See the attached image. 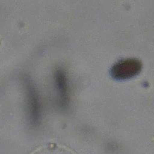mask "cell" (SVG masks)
<instances>
[{
	"instance_id": "obj_1",
	"label": "cell",
	"mask_w": 154,
	"mask_h": 154,
	"mask_svg": "<svg viewBox=\"0 0 154 154\" xmlns=\"http://www.w3.org/2000/svg\"><path fill=\"white\" fill-rule=\"evenodd\" d=\"M141 67V63L137 59H124L113 66L111 70V74L117 79H126L138 74Z\"/></svg>"
}]
</instances>
